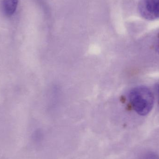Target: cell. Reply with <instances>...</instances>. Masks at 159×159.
Instances as JSON below:
<instances>
[{
    "instance_id": "obj_2",
    "label": "cell",
    "mask_w": 159,
    "mask_h": 159,
    "mask_svg": "<svg viewBox=\"0 0 159 159\" xmlns=\"http://www.w3.org/2000/svg\"><path fill=\"white\" fill-rule=\"evenodd\" d=\"M138 11L142 17L148 20L159 18V0H141Z\"/></svg>"
},
{
    "instance_id": "obj_4",
    "label": "cell",
    "mask_w": 159,
    "mask_h": 159,
    "mask_svg": "<svg viewBox=\"0 0 159 159\" xmlns=\"http://www.w3.org/2000/svg\"><path fill=\"white\" fill-rule=\"evenodd\" d=\"M141 159H159V157L154 153H148L145 155Z\"/></svg>"
},
{
    "instance_id": "obj_6",
    "label": "cell",
    "mask_w": 159,
    "mask_h": 159,
    "mask_svg": "<svg viewBox=\"0 0 159 159\" xmlns=\"http://www.w3.org/2000/svg\"><path fill=\"white\" fill-rule=\"evenodd\" d=\"M157 50L158 52L159 53V34L158 36V38L157 44Z\"/></svg>"
},
{
    "instance_id": "obj_1",
    "label": "cell",
    "mask_w": 159,
    "mask_h": 159,
    "mask_svg": "<svg viewBox=\"0 0 159 159\" xmlns=\"http://www.w3.org/2000/svg\"><path fill=\"white\" fill-rule=\"evenodd\" d=\"M130 102L134 111L141 116L148 115L153 108L154 97L150 89L144 86H139L131 90Z\"/></svg>"
},
{
    "instance_id": "obj_5",
    "label": "cell",
    "mask_w": 159,
    "mask_h": 159,
    "mask_svg": "<svg viewBox=\"0 0 159 159\" xmlns=\"http://www.w3.org/2000/svg\"><path fill=\"white\" fill-rule=\"evenodd\" d=\"M156 89H157V93L158 94V102L159 103V84L157 85L156 87Z\"/></svg>"
},
{
    "instance_id": "obj_3",
    "label": "cell",
    "mask_w": 159,
    "mask_h": 159,
    "mask_svg": "<svg viewBox=\"0 0 159 159\" xmlns=\"http://www.w3.org/2000/svg\"><path fill=\"white\" fill-rule=\"evenodd\" d=\"M18 0H2L1 7L7 16H11L15 13L18 6Z\"/></svg>"
}]
</instances>
